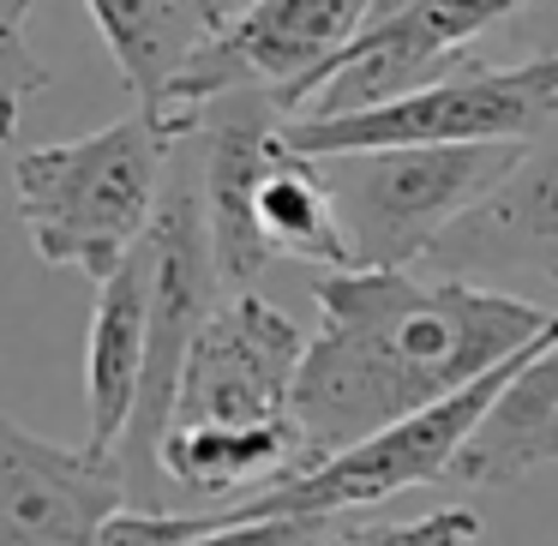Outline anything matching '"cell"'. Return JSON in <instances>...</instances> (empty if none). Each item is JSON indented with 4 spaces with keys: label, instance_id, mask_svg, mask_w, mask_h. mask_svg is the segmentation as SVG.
Returning <instances> with one entry per match:
<instances>
[{
    "label": "cell",
    "instance_id": "7",
    "mask_svg": "<svg viewBox=\"0 0 558 546\" xmlns=\"http://www.w3.org/2000/svg\"><path fill=\"white\" fill-rule=\"evenodd\" d=\"M522 361V354H517ZM510 361V366H517ZM510 366L486 373L481 385L457 390V397L433 402V409L409 414V421L373 433L366 445L342 450V457L318 462V469L294 474V481L270 486V493L246 498V505H229L234 522H265V517H342V510H366L385 505V498L409 493V486H438L450 481V462L469 445V433L481 426L493 390L510 378Z\"/></svg>",
    "mask_w": 558,
    "mask_h": 546
},
{
    "label": "cell",
    "instance_id": "15",
    "mask_svg": "<svg viewBox=\"0 0 558 546\" xmlns=\"http://www.w3.org/2000/svg\"><path fill=\"white\" fill-rule=\"evenodd\" d=\"M481 541V517L469 505H445L426 517H402V522H330L325 546H474Z\"/></svg>",
    "mask_w": 558,
    "mask_h": 546
},
{
    "label": "cell",
    "instance_id": "19",
    "mask_svg": "<svg viewBox=\"0 0 558 546\" xmlns=\"http://www.w3.org/2000/svg\"><path fill=\"white\" fill-rule=\"evenodd\" d=\"M222 7H229V13H241V7H253V0H222Z\"/></svg>",
    "mask_w": 558,
    "mask_h": 546
},
{
    "label": "cell",
    "instance_id": "13",
    "mask_svg": "<svg viewBox=\"0 0 558 546\" xmlns=\"http://www.w3.org/2000/svg\"><path fill=\"white\" fill-rule=\"evenodd\" d=\"M558 462V337L529 349L493 390L481 426L450 462V486H517Z\"/></svg>",
    "mask_w": 558,
    "mask_h": 546
},
{
    "label": "cell",
    "instance_id": "20",
    "mask_svg": "<svg viewBox=\"0 0 558 546\" xmlns=\"http://www.w3.org/2000/svg\"><path fill=\"white\" fill-rule=\"evenodd\" d=\"M474 546H481V541H474Z\"/></svg>",
    "mask_w": 558,
    "mask_h": 546
},
{
    "label": "cell",
    "instance_id": "18",
    "mask_svg": "<svg viewBox=\"0 0 558 546\" xmlns=\"http://www.w3.org/2000/svg\"><path fill=\"white\" fill-rule=\"evenodd\" d=\"M337 517H265V522H222L193 546H318Z\"/></svg>",
    "mask_w": 558,
    "mask_h": 546
},
{
    "label": "cell",
    "instance_id": "2",
    "mask_svg": "<svg viewBox=\"0 0 558 546\" xmlns=\"http://www.w3.org/2000/svg\"><path fill=\"white\" fill-rule=\"evenodd\" d=\"M174 133L133 109L97 133L31 145L13 157V205L43 265L109 282L145 246L169 181Z\"/></svg>",
    "mask_w": 558,
    "mask_h": 546
},
{
    "label": "cell",
    "instance_id": "6",
    "mask_svg": "<svg viewBox=\"0 0 558 546\" xmlns=\"http://www.w3.org/2000/svg\"><path fill=\"white\" fill-rule=\"evenodd\" d=\"M306 330L265 294H229L198 330L181 373L169 433H246V438H301L294 390H301Z\"/></svg>",
    "mask_w": 558,
    "mask_h": 546
},
{
    "label": "cell",
    "instance_id": "17",
    "mask_svg": "<svg viewBox=\"0 0 558 546\" xmlns=\"http://www.w3.org/2000/svg\"><path fill=\"white\" fill-rule=\"evenodd\" d=\"M493 66H522V61H558V0H522L510 25L498 31Z\"/></svg>",
    "mask_w": 558,
    "mask_h": 546
},
{
    "label": "cell",
    "instance_id": "14",
    "mask_svg": "<svg viewBox=\"0 0 558 546\" xmlns=\"http://www.w3.org/2000/svg\"><path fill=\"white\" fill-rule=\"evenodd\" d=\"M253 222L270 258H294V265H313V270H354L337 205H330V186L318 174V157L289 150V138H282L277 162L258 181Z\"/></svg>",
    "mask_w": 558,
    "mask_h": 546
},
{
    "label": "cell",
    "instance_id": "12",
    "mask_svg": "<svg viewBox=\"0 0 558 546\" xmlns=\"http://www.w3.org/2000/svg\"><path fill=\"white\" fill-rule=\"evenodd\" d=\"M85 13L145 114H162L181 73L234 19L222 0H85Z\"/></svg>",
    "mask_w": 558,
    "mask_h": 546
},
{
    "label": "cell",
    "instance_id": "3",
    "mask_svg": "<svg viewBox=\"0 0 558 546\" xmlns=\"http://www.w3.org/2000/svg\"><path fill=\"white\" fill-rule=\"evenodd\" d=\"M529 145H397L318 157L354 270H414Z\"/></svg>",
    "mask_w": 558,
    "mask_h": 546
},
{
    "label": "cell",
    "instance_id": "9",
    "mask_svg": "<svg viewBox=\"0 0 558 546\" xmlns=\"http://www.w3.org/2000/svg\"><path fill=\"white\" fill-rule=\"evenodd\" d=\"M294 114L282 109L270 90H229V97L198 109V174H205V217L210 241H217V270L229 282V294H253V282L265 277L277 258L258 241V181L277 162L282 133Z\"/></svg>",
    "mask_w": 558,
    "mask_h": 546
},
{
    "label": "cell",
    "instance_id": "5",
    "mask_svg": "<svg viewBox=\"0 0 558 546\" xmlns=\"http://www.w3.org/2000/svg\"><path fill=\"white\" fill-rule=\"evenodd\" d=\"M373 19L378 0H253L181 73L157 121L181 138L198 126V109L229 90H270L289 114H306L313 90Z\"/></svg>",
    "mask_w": 558,
    "mask_h": 546
},
{
    "label": "cell",
    "instance_id": "21",
    "mask_svg": "<svg viewBox=\"0 0 558 546\" xmlns=\"http://www.w3.org/2000/svg\"><path fill=\"white\" fill-rule=\"evenodd\" d=\"M318 546H325V541H318Z\"/></svg>",
    "mask_w": 558,
    "mask_h": 546
},
{
    "label": "cell",
    "instance_id": "8",
    "mask_svg": "<svg viewBox=\"0 0 558 546\" xmlns=\"http://www.w3.org/2000/svg\"><path fill=\"white\" fill-rule=\"evenodd\" d=\"M126 505L133 493L114 457L37 438L25 421L0 426V546H102Z\"/></svg>",
    "mask_w": 558,
    "mask_h": 546
},
{
    "label": "cell",
    "instance_id": "4",
    "mask_svg": "<svg viewBox=\"0 0 558 546\" xmlns=\"http://www.w3.org/2000/svg\"><path fill=\"white\" fill-rule=\"evenodd\" d=\"M558 121V61L493 66L421 85L397 102L361 114H301L289 121V150L342 157V150H397V145H534Z\"/></svg>",
    "mask_w": 558,
    "mask_h": 546
},
{
    "label": "cell",
    "instance_id": "11",
    "mask_svg": "<svg viewBox=\"0 0 558 546\" xmlns=\"http://www.w3.org/2000/svg\"><path fill=\"white\" fill-rule=\"evenodd\" d=\"M150 289H157V258H150V234L109 282H97V306H90V337H85V445L97 457H114L133 426L138 385H145L150 361Z\"/></svg>",
    "mask_w": 558,
    "mask_h": 546
},
{
    "label": "cell",
    "instance_id": "10",
    "mask_svg": "<svg viewBox=\"0 0 558 546\" xmlns=\"http://www.w3.org/2000/svg\"><path fill=\"white\" fill-rule=\"evenodd\" d=\"M433 277L493 282L541 277L558 282V121L522 150V162L433 246Z\"/></svg>",
    "mask_w": 558,
    "mask_h": 546
},
{
    "label": "cell",
    "instance_id": "16",
    "mask_svg": "<svg viewBox=\"0 0 558 546\" xmlns=\"http://www.w3.org/2000/svg\"><path fill=\"white\" fill-rule=\"evenodd\" d=\"M25 13H31V0H7V7H0V85H7V126L25 121V102L49 85V66H43L37 54H31V43H25Z\"/></svg>",
    "mask_w": 558,
    "mask_h": 546
},
{
    "label": "cell",
    "instance_id": "1",
    "mask_svg": "<svg viewBox=\"0 0 558 546\" xmlns=\"http://www.w3.org/2000/svg\"><path fill=\"white\" fill-rule=\"evenodd\" d=\"M313 301L294 390L301 474L558 337V313L522 294L414 270H318Z\"/></svg>",
    "mask_w": 558,
    "mask_h": 546
}]
</instances>
